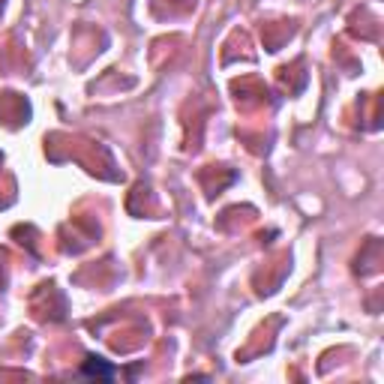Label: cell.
Returning a JSON list of instances; mask_svg holds the SVG:
<instances>
[{
  "mask_svg": "<svg viewBox=\"0 0 384 384\" xmlns=\"http://www.w3.org/2000/svg\"><path fill=\"white\" fill-rule=\"evenodd\" d=\"M84 372H87V375H93V372H99V375H105V378H111V369H108V366H102L99 360H87V366H84Z\"/></svg>",
  "mask_w": 384,
  "mask_h": 384,
  "instance_id": "1",
  "label": "cell"
}]
</instances>
